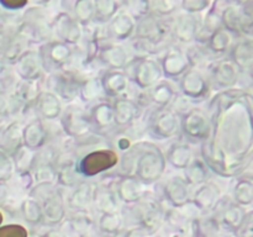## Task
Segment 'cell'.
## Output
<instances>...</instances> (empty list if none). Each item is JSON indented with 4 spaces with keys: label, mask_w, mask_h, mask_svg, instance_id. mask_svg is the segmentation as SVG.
I'll return each mask as SVG.
<instances>
[{
    "label": "cell",
    "mask_w": 253,
    "mask_h": 237,
    "mask_svg": "<svg viewBox=\"0 0 253 237\" xmlns=\"http://www.w3.org/2000/svg\"><path fill=\"white\" fill-rule=\"evenodd\" d=\"M40 237H63V235L59 232V230H56L54 227H49Z\"/></svg>",
    "instance_id": "cell-59"
},
{
    "label": "cell",
    "mask_w": 253,
    "mask_h": 237,
    "mask_svg": "<svg viewBox=\"0 0 253 237\" xmlns=\"http://www.w3.org/2000/svg\"><path fill=\"white\" fill-rule=\"evenodd\" d=\"M177 81L178 90L187 101L202 103L209 98L211 89L207 76L200 69L189 68Z\"/></svg>",
    "instance_id": "cell-14"
},
{
    "label": "cell",
    "mask_w": 253,
    "mask_h": 237,
    "mask_svg": "<svg viewBox=\"0 0 253 237\" xmlns=\"http://www.w3.org/2000/svg\"><path fill=\"white\" fill-rule=\"evenodd\" d=\"M2 220H4V216H2L1 211H0V226H1V224H2Z\"/></svg>",
    "instance_id": "cell-61"
},
{
    "label": "cell",
    "mask_w": 253,
    "mask_h": 237,
    "mask_svg": "<svg viewBox=\"0 0 253 237\" xmlns=\"http://www.w3.org/2000/svg\"><path fill=\"white\" fill-rule=\"evenodd\" d=\"M210 170L204 163L202 158H193L192 162L188 164V167L184 169V178L185 182L189 184V187H199L204 183L209 182Z\"/></svg>",
    "instance_id": "cell-39"
},
{
    "label": "cell",
    "mask_w": 253,
    "mask_h": 237,
    "mask_svg": "<svg viewBox=\"0 0 253 237\" xmlns=\"http://www.w3.org/2000/svg\"><path fill=\"white\" fill-rule=\"evenodd\" d=\"M128 80L142 91L150 90L162 79V71L157 59L152 57H140L128 62L124 69Z\"/></svg>",
    "instance_id": "cell-7"
},
{
    "label": "cell",
    "mask_w": 253,
    "mask_h": 237,
    "mask_svg": "<svg viewBox=\"0 0 253 237\" xmlns=\"http://www.w3.org/2000/svg\"><path fill=\"white\" fill-rule=\"evenodd\" d=\"M232 43H234L232 36L226 31V30H224L221 27V29L212 32V34L208 37L205 43L202 44V46H204V48L207 49V52L210 56L221 57L224 56V54L229 53Z\"/></svg>",
    "instance_id": "cell-38"
},
{
    "label": "cell",
    "mask_w": 253,
    "mask_h": 237,
    "mask_svg": "<svg viewBox=\"0 0 253 237\" xmlns=\"http://www.w3.org/2000/svg\"><path fill=\"white\" fill-rule=\"evenodd\" d=\"M152 235L147 231V230L142 229V227H130L127 231L125 232L124 237H151Z\"/></svg>",
    "instance_id": "cell-56"
},
{
    "label": "cell",
    "mask_w": 253,
    "mask_h": 237,
    "mask_svg": "<svg viewBox=\"0 0 253 237\" xmlns=\"http://www.w3.org/2000/svg\"><path fill=\"white\" fill-rule=\"evenodd\" d=\"M221 27L226 30L231 36L236 35L241 39H251L253 2H237V4H225L219 10Z\"/></svg>",
    "instance_id": "cell-5"
},
{
    "label": "cell",
    "mask_w": 253,
    "mask_h": 237,
    "mask_svg": "<svg viewBox=\"0 0 253 237\" xmlns=\"http://www.w3.org/2000/svg\"><path fill=\"white\" fill-rule=\"evenodd\" d=\"M99 81H100L103 95L111 99L125 96L130 84L125 71H110V69H105L101 73Z\"/></svg>",
    "instance_id": "cell-28"
},
{
    "label": "cell",
    "mask_w": 253,
    "mask_h": 237,
    "mask_svg": "<svg viewBox=\"0 0 253 237\" xmlns=\"http://www.w3.org/2000/svg\"><path fill=\"white\" fill-rule=\"evenodd\" d=\"M221 199V190L216 184L207 182L194 189L190 197V204L198 211H212L219 200Z\"/></svg>",
    "instance_id": "cell-30"
},
{
    "label": "cell",
    "mask_w": 253,
    "mask_h": 237,
    "mask_svg": "<svg viewBox=\"0 0 253 237\" xmlns=\"http://www.w3.org/2000/svg\"><path fill=\"white\" fill-rule=\"evenodd\" d=\"M146 127L156 140H169L179 132V116L169 108H155L148 115Z\"/></svg>",
    "instance_id": "cell-11"
},
{
    "label": "cell",
    "mask_w": 253,
    "mask_h": 237,
    "mask_svg": "<svg viewBox=\"0 0 253 237\" xmlns=\"http://www.w3.org/2000/svg\"><path fill=\"white\" fill-rule=\"evenodd\" d=\"M236 237H253V227H252V214L250 215L247 221L245 222L244 226L241 227L239 232H237Z\"/></svg>",
    "instance_id": "cell-57"
},
{
    "label": "cell",
    "mask_w": 253,
    "mask_h": 237,
    "mask_svg": "<svg viewBox=\"0 0 253 237\" xmlns=\"http://www.w3.org/2000/svg\"><path fill=\"white\" fill-rule=\"evenodd\" d=\"M95 59L104 68L110 71H124L130 62L125 47L108 41L99 43Z\"/></svg>",
    "instance_id": "cell-20"
},
{
    "label": "cell",
    "mask_w": 253,
    "mask_h": 237,
    "mask_svg": "<svg viewBox=\"0 0 253 237\" xmlns=\"http://www.w3.org/2000/svg\"><path fill=\"white\" fill-rule=\"evenodd\" d=\"M202 15L182 14L175 15L170 21V37L178 43H192L197 40L202 29Z\"/></svg>",
    "instance_id": "cell-18"
},
{
    "label": "cell",
    "mask_w": 253,
    "mask_h": 237,
    "mask_svg": "<svg viewBox=\"0 0 253 237\" xmlns=\"http://www.w3.org/2000/svg\"><path fill=\"white\" fill-rule=\"evenodd\" d=\"M148 104L153 108H169L170 104L174 101L177 91L167 79H161L155 86L146 91Z\"/></svg>",
    "instance_id": "cell-35"
},
{
    "label": "cell",
    "mask_w": 253,
    "mask_h": 237,
    "mask_svg": "<svg viewBox=\"0 0 253 237\" xmlns=\"http://www.w3.org/2000/svg\"><path fill=\"white\" fill-rule=\"evenodd\" d=\"M123 4L115 0H96L94 1V24L105 26L121 10Z\"/></svg>",
    "instance_id": "cell-42"
},
{
    "label": "cell",
    "mask_w": 253,
    "mask_h": 237,
    "mask_svg": "<svg viewBox=\"0 0 253 237\" xmlns=\"http://www.w3.org/2000/svg\"><path fill=\"white\" fill-rule=\"evenodd\" d=\"M118 152L111 148H99L85 153L76 160V167L82 178H94L118 167Z\"/></svg>",
    "instance_id": "cell-6"
},
{
    "label": "cell",
    "mask_w": 253,
    "mask_h": 237,
    "mask_svg": "<svg viewBox=\"0 0 253 237\" xmlns=\"http://www.w3.org/2000/svg\"><path fill=\"white\" fill-rule=\"evenodd\" d=\"M93 206L95 207V210H98L100 215L118 212L119 200L116 198L113 187H109V185L94 187Z\"/></svg>",
    "instance_id": "cell-36"
},
{
    "label": "cell",
    "mask_w": 253,
    "mask_h": 237,
    "mask_svg": "<svg viewBox=\"0 0 253 237\" xmlns=\"http://www.w3.org/2000/svg\"><path fill=\"white\" fill-rule=\"evenodd\" d=\"M103 95L99 78H85L81 80L78 98L84 104H94L100 100Z\"/></svg>",
    "instance_id": "cell-45"
},
{
    "label": "cell",
    "mask_w": 253,
    "mask_h": 237,
    "mask_svg": "<svg viewBox=\"0 0 253 237\" xmlns=\"http://www.w3.org/2000/svg\"><path fill=\"white\" fill-rule=\"evenodd\" d=\"M27 5H29V1L26 0H0V6L9 11H20V10H24Z\"/></svg>",
    "instance_id": "cell-55"
},
{
    "label": "cell",
    "mask_w": 253,
    "mask_h": 237,
    "mask_svg": "<svg viewBox=\"0 0 253 237\" xmlns=\"http://www.w3.org/2000/svg\"><path fill=\"white\" fill-rule=\"evenodd\" d=\"M39 202L43 211V224L48 227L58 226L67 217L66 198L59 188Z\"/></svg>",
    "instance_id": "cell-23"
},
{
    "label": "cell",
    "mask_w": 253,
    "mask_h": 237,
    "mask_svg": "<svg viewBox=\"0 0 253 237\" xmlns=\"http://www.w3.org/2000/svg\"><path fill=\"white\" fill-rule=\"evenodd\" d=\"M14 172V163L5 153H0V182H5L11 178Z\"/></svg>",
    "instance_id": "cell-54"
},
{
    "label": "cell",
    "mask_w": 253,
    "mask_h": 237,
    "mask_svg": "<svg viewBox=\"0 0 253 237\" xmlns=\"http://www.w3.org/2000/svg\"><path fill=\"white\" fill-rule=\"evenodd\" d=\"M39 91L37 83L20 80L19 85L16 86V91H15V100H16L17 108H22V110H25V108L27 106H34L35 99H36Z\"/></svg>",
    "instance_id": "cell-47"
},
{
    "label": "cell",
    "mask_w": 253,
    "mask_h": 237,
    "mask_svg": "<svg viewBox=\"0 0 253 237\" xmlns=\"http://www.w3.org/2000/svg\"><path fill=\"white\" fill-rule=\"evenodd\" d=\"M231 200L242 207L251 206L253 202V183L251 177H240L232 188Z\"/></svg>",
    "instance_id": "cell-41"
},
{
    "label": "cell",
    "mask_w": 253,
    "mask_h": 237,
    "mask_svg": "<svg viewBox=\"0 0 253 237\" xmlns=\"http://www.w3.org/2000/svg\"><path fill=\"white\" fill-rule=\"evenodd\" d=\"M126 7L125 11L132 17L135 21H138L142 17L150 14V1L145 0H137V1H126L121 2Z\"/></svg>",
    "instance_id": "cell-51"
},
{
    "label": "cell",
    "mask_w": 253,
    "mask_h": 237,
    "mask_svg": "<svg viewBox=\"0 0 253 237\" xmlns=\"http://www.w3.org/2000/svg\"><path fill=\"white\" fill-rule=\"evenodd\" d=\"M208 81L210 89L219 91L230 90L236 86L240 80V72L229 58H220L208 64Z\"/></svg>",
    "instance_id": "cell-13"
},
{
    "label": "cell",
    "mask_w": 253,
    "mask_h": 237,
    "mask_svg": "<svg viewBox=\"0 0 253 237\" xmlns=\"http://www.w3.org/2000/svg\"><path fill=\"white\" fill-rule=\"evenodd\" d=\"M54 40L73 47L83 39V27L73 19L71 12L59 11L51 22Z\"/></svg>",
    "instance_id": "cell-17"
},
{
    "label": "cell",
    "mask_w": 253,
    "mask_h": 237,
    "mask_svg": "<svg viewBox=\"0 0 253 237\" xmlns=\"http://www.w3.org/2000/svg\"><path fill=\"white\" fill-rule=\"evenodd\" d=\"M162 194L170 207L182 209L185 205L190 204L192 190L182 175H173L163 184Z\"/></svg>",
    "instance_id": "cell-21"
},
{
    "label": "cell",
    "mask_w": 253,
    "mask_h": 237,
    "mask_svg": "<svg viewBox=\"0 0 253 237\" xmlns=\"http://www.w3.org/2000/svg\"><path fill=\"white\" fill-rule=\"evenodd\" d=\"M136 21L125 11L120 10L108 24L105 25V36L110 42L118 43L133 37Z\"/></svg>",
    "instance_id": "cell-25"
},
{
    "label": "cell",
    "mask_w": 253,
    "mask_h": 237,
    "mask_svg": "<svg viewBox=\"0 0 253 237\" xmlns=\"http://www.w3.org/2000/svg\"><path fill=\"white\" fill-rule=\"evenodd\" d=\"M165 211L160 200L145 195L140 201L132 205H125L121 217L124 225H128V229L142 227L153 235L162 226Z\"/></svg>",
    "instance_id": "cell-3"
},
{
    "label": "cell",
    "mask_w": 253,
    "mask_h": 237,
    "mask_svg": "<svg viewBox=\"0 0 253 237\" xmlns=\"http://www.w3.org/2000/svg\"><path fill=\"white\" fill-rule=\"evenodd\" d=\"M212 211H216L215 221L220 229L231 234H237L252 214L251 211H246V207L240 206L231 199H224V198L219 200Z\"/></svg>",
    "instance_id": "cell-15"
},
{
    "label": "cell",
    "mask_w": 253,
    "mask_h": 237,
    "mask_svg": "<svg viewBox=\"0 0 253 237\" xmlns=\"http://www.w3.org/2000/svg\"><path fill=\"white\" fill-rule=\"evenodd\" d=\"M133 151V172L132 175L142 185H151L157 183L166 172L165 153L152 142H141L131 146Z\"/></svg>",
    "instance_id": "cell-2"
},
{
    "label": "cell",
    "mask_w": 253,
    "mask_h": 237,
    "mask_svg": "<svg viewBox=\"0 0 253 237\" xmlns=\"http://www.w3.org/2000/svg\"><path fill=\"white\" fill-rule=\"evenodd\" d=\"M20 211H21L22 220L30 226H39L43 224V211L41 204L37 200L32 198L24 199L20 205Z\"/></svg>",
    "instance_id": "cell-43"
},
{
    "label": "cell",
    "mask_w": 253,
    "mask_h": 237,
    "mask_svg": "<svg viewBox=\"0 0 253 237\" xmlns=\"http://www.w3.org/2000/svg\"><path fill=\"white\" fill-rule=\"evenodd\" d=\"M48 131L41 118H34L22 127V146L29 150L37 151L46 147Z\"/></svg>",
    "instance_id": "cell-31"
},
{
    "label": "cell",
    "mask_w": 253,
    "mask_h": 237,
    "mask_svg": "<svg viewBox=\"0 0 253 237\" xmlns=\"http://www.w3.org/2000/svg\"><path fill=\"white\" fill-rule=\"evenodd\" d=\"M82 79L69 71H58L49 73L46 80V90L53 93L62 103L72 104L78 98Z\"/></svg>",
    "instance_id": "cell-16"
},
{
    "label": "cell",
    "mask_w": 253,
    "mask_h": 237,
    "mask_svg": "<svg viewBox=\"0 0 253 237\" xmlns=\"http://www.w3.org/2000/svg\"><path fill=\"white\" fill-rule=\"evenodd\" d=\"M116 146H118V148L120 151L126 152V151L132 146V143H131V141L128 140L127 137H120L118 138V141H116Z\"/></svg>",
    "instance_id": "cell-58"
},
{
    "label": "cell",
    "mask_w": 253,
    "mask_h": 237,
    "mask_svg": "<svg viewBox=\"0 0 253 237\" xmlns=\"http://www.w3.org/2000/svg\"><path fill=\"white\" fill-rule=\"evenodd\" d=\"M0 237H30L26 227L19 224H7L0 226Z\"/></svg>",
    "instance_id": "cell-53"
},
{
    "label": "cell",
    "mask_w": 253,
    "mask_h": 237,
    "mask_svg": "<svg viewBox=\"0 0 253 237\" xmlns=\"http://www.w3.org/2000/svg\"><path fill=\"white\" fill-rule=\"evenodd\" d=\"M20 29L22 32V39L32 40L35 43L42 44L53 40L51 22L47 21V16L39 7L25 10Z\"/></svg>",
    "instance_id": "cell-10"
},
{
    "label": "cell",
    "mask_w": 253,
    "mask_h": 237,
    "mask_svg": "<svg viewBox=\"0 0 253 237\" xmlns=\"http://www.w3.org/2000/svg\"><path fill=\"white\" fill-rule=\"evenodd\" d=\"M211 237H236V235L231 234V232L224 231V230H217V231H214Z\"/></svg>",
    "instance_id": "cell-60"
},
{
    "label": "cell",
    "mask_w": 253,
    "mask_h": 237,
    "mask_svg": "<svg viewBox=\"0 0 253 237\" xmlns=\"http://www.w3.org/2000/svg\"><path fill=\"white\" fill-rule=\"evenodd\" d=\"M227 54L240 74L251 76L253 67V43L251 39H239L235 41Z\"/></svg>",
    "instance_id": "cell-29"
},
{
    "label": "cell",
    "mask_w": 253,
    "mask_h": 237,
    "mask_svg": "<svg viewBox=\"0 0 253 237\" xmlns=\"http://www.w3.org/2000/svg\"><path fill=\"white\" fill-rule=\"evenodd\" d=\"M86 113H88L94 133H96V135H105V133L110 132L115 128L111 101H96L89 106Z\"/></svg>",
    "instance_id": "cell-24"
},
{
    "label": "cell",
    "mask_w": 253,
    "mask_h": 237,
    "mask_svg": "<svg viewBox=\"0 0 253 237\" xmlns=\"http://www.w3.org/2000/svg\"><path fill=\"white\" fill-rule=\"evenodd\" d=\"M31 237H36V236H31Z\"/></svg>",
    "instance_id": "cell-62"
},
{
    "label": "cell",
    "mask_w": 253,
    "mask_h": 237,
    "mask_svg": "<svg viewBox=\"0 0 253 237\" xmlns=\"http://www.w3.org/2000/svg\"><path fill=\"white\" fill-rule=\"evenodd\" d=\"M166 163L177 170H184L188 167L193 157V150L189 143L174 142L168 147L165 153Z\"/></svg>",
    "instance_id": "cell-37"
},
{
    "label": "cell",
    "mask_w": 253,
    "mask_h": 237,
    "mask_svg": "<svg viewBox=\"0 0 253 237\" xmlns=\"http://www.w3.org/2000/svg\"><path fill=\"white\" fill-rule=\"evenodd\" d=\"M211 6V1L209 0H183L179 2V7L185 14L202 15L204 11H208Z\"/></svg>",
    "instance_id": "cell-52"
},
{
    "label": "cell",
    "mask_w": 253,
    "mask_h": 237,
    "mask_svg": "<svg viewBox=\"0 0 253 237\" xmlns=\"http://www.w3.org/2000/svg\"><path fill=\"white\" fill-rule=\"evenodd\" d=\"M61 127L66 136L74 141H85L95 135L85 109L69 104L59 116Z\"/></svg>",
    "instance_id": "cell-9"
},
{
    "label": "cell",
    "mask_w": 253,
    "mask_h": 237,
    "mask_svg": "<svg viewBox=\"0 0 253 237\" xmlns=\"http://www.w3.org/2000/svg\"><path fill=\"white\" fill-rule=\"evenodd\" d=\"M34 109L37 115L41 118V120L47 121H53L59 118L62 111H63L62 101L53 93L46 90V89L39 91L36 99H35Z\"/></svg>",
    "instance_id": "cell-32"
},
{
    "label": "cell",
    "mask_w": 253,
    "mask_h": 237,
    "mask_svg": "<svg viewBox=\"0 0 253 237\" xmlns=\"http://www.w3.org/2000/svg\"><path fill=\"white\" fill-rule=\"evenodd\" d=\"M162 77L167 80H178L190 68L189 59L184 49L178 46H169L158 59Z\"/></svg>",
    "instance_id": "cell-19"
},
{
    "label": "cell",
    "mask_w": 253,
    "mask_h": 237,
    "mask_svg": "<svg viewBox=\"0 0 253 237\" xmlns=\"http://www.w3.org/2000/svg\"><path fill=\"white\" fill-rule=\"evenodd\" d=\"M36 153L35 151L22 146L19 151L14 153V165L17 172L24 177V175H31V170L34 168L35 159H36Z\"/></svg>",
    "instance_id": "cell-49"
},
{
    "label": "cell",
    "mask_w": 253,
    "mask_h": 237,
    "mask_svg": "<svg viewBox=\"0 0 253 237\" xmlns=\"http://www.w3.org/2000/svg\"><path fill=\"white\" fill-rule=\"evenodd\" d=\"M124 227V220L119 212L101 214L98 219V230L108 237H116Z\"/></svg>",
    "instance_id": "cell-46"
},
{
    "label": "cell",
    "mask_w": 253,
    "mask_h": 237,
    "mask_svg": "<svg viewBox=\"0 0 253 237\" xmlns=\"http://www.w3.org/2000/svg\"><path fill=\"white\" fill-rule=\"evenodd\" d=\"M179 4L175 1H169V0H156V1H150V14L160 17V19H167L172 16L175 12Z\"/></svg>",
    "instance_id": "cell-50"
},
{
    "label": "cell",
    "mask_w": 253,
    "mask_h": 237,
    "mask_svg": "<svg viewBox=\"0 0 253 237\" xmlns=\"http://www.w3.org/2000/svg\"><path fill=\"white\" fill-rule=\"evenodd\" d=\"M93 192L94 187L90 183L82 182L73 188L71 194L66 199L67 209L71 210L73 214L77 212H88L93 206Z\"/></svg>",
    "instance_id": "cell-33"
},
{
    "label": "cell",
    "mask_w": 253,
    "mask_h": 237,
    "mask_svg": "<svg viewBox=\"0 0 253 237\" xmlns=\"http://www.w3.org/2000/svg\"><path fill=\"white\" fill-rule=\"evenodd\" d=\"M2 150L6 153L14 155L22 147V127L19 122H11L2 133Z\"/></svg>",
    "instance_id": "cell-44"
},
{
    "label": "cell",
    "mask_w": 253,
    "mask_h": 237,
    "mask_svg": "<svg viewBox=\"0 0 253 237\" xmlns=\"http://www.w3.org/2000/svg\"><path fill=\"white\" fill-rule=\"evenodd\" d=\"M145 185L141 184L133 175H119V179L114 184L113 189L115 192L119 202L124 205H132L140 201L145 197Z\"/></svg>",
    "instance_id": "cell-27"
},
{
    "label": "cell",
    "mask_w": 253,
    "mask_h": 237,
    "mask_svg": "<svg viewBox=\"0 0 253 237\" xmlns=\"http://www.w3.org/2000/svg\"><path fill=\"white\" fill-rule=\"evenodd\" d=\"M170 37V21L148 14L136 21L135 34L133 39L140 44L142 49L150 53V49H156L155 52L165 51L162 47L165 46L167 39Z\"/></svg>",
    "instance_id": "cell-4"
},
{
    "label": "cell",
    "mask_w": 253,
    "mask_h": 237,
    "mask_svg": "<svg viewBox=\"0 0 253 237\" xmlns=\"http://www.w3.org/2000/svg\"><path fill=\"white\" fill-rule=\"evenodd\" d=\"M61 225L59 232L63 237H86L93 226V220L88 212H77L72 216L66 217Z\"/></svg>",
    "instance_id": "cell-34"
},
{
    "label": "cell",
    "mask_w": 253,
    "mask_h": 237,
    "mask_svg": "<svg viewBox=\"0 0 253 237\" xmlns=\"http://www.w3.org/2000/svg\"><path fill=\"white\" fill-rule=\"evenodd\" d=\"M207 113L211 131L202 143V159L219 177H239L251 162V94L236 88L219 91L210 99Z\"/></svg>",
    "instance_id": "cell-1"
},
{
    "label": "cell",
    "mask_w": 253,
    "mask_h": 237,
    "mask_svg": "<svg viewBox=\"0 0 253 237\" xmlns=\"http://www.w3.org/2000/svg\"><path fill=\"white\" fill-rule=\"evenodd\" d=\"M71 15L82 27L89 26L94 20V0H77Z\"/></svg>",
    "instance_id": "cell-48"
},
{
    "label": "cell",
    "mask_w": 253,
    "mask_h": 237,
    "mask_svg": "<svg viewBox=\"0 0 253 237\" xmlns=\"http://www.w3.org/2000/svg\"><path fill=\"white\" fill-rule=\"evenodd\" d=\"M15 71L21 80L37 83L44 72L37 49H25L15 61Z\"/></svg>",
    "instance_id": "cell-22"
},
{
    "label": "cell",
    "mask_w": 253,
    "mask_h": 237,
    "mask_svg": "<svg viewBox=\"0 0 253 237\" xmlns=\"http://www.w3.org/2000/svg\"><path fill=\"white\" fill-rule=\"evenodd\" d=\"M114 111V125L115 128L128 127L132 125L140 116L141 108L133 98L130 96H120L111 101Z\"/></svg>",
    "instance_id": "cell-26"
},
{
    "label": "cell",
    "mask_w": 253,
    "mask_h": 237,
    "mask_svg": "<svg viewBox=\"0 0 253 237\" xmlns=\"http://www.w3.org/2000/svg\"><path fill=\"white\" fill-rule=\"evenodd\" d=\"M37 52L41 58L43 71L48 73L63 71L64 67L72 61L74 53L71 46L57 40H51L40 44Z\"/></svg>",
    "instance_id": "cell-12"
},
{
    "label": "cell",
    "mask_w": 253,
    "mask_h": 237,
    "mask_svg": "<svg viewBox=\"0 0 253 237\" xmlns=\"http://www.w3.org/2000/svg\"><path fill=\"white\" fill-rule=\"evenodd\" d=\"M211 123L207 110L189 108L179 116V132L187 143H203L209 138Z\"/></svg>",
    "instance_id": "cell-8"
},
{
    "label": "cell",
    "mask_w": 253,
    "mask_h": 237,
    "mask_svg": "<svg viewBox=\"0 0 253 237\" xmlns=\"http://www.w3.org/2000/svg\"><path fill=\"white\" fill-rule=\"evenodd\" d=\"M56 182L58 183L61 187L72 188L83 182V178L79 175L78 170L76 167V160L68 159L63 160V162L57 164V175H56Z\"/></svg>",
    "instance_id": "cell-40"
}]
</instances>
